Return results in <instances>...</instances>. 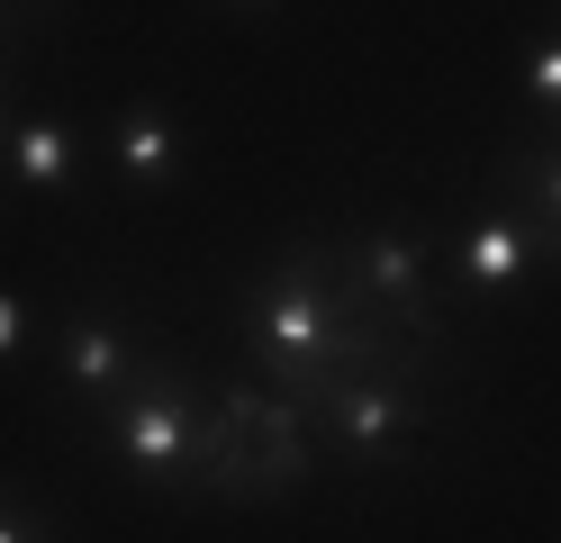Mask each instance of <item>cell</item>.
<instances>
[{"mask_svg":"<svg viewBox=\"0 0 561 543\" xmlns=\"http://www.w3.org/2000/svg\"><path fill=\"white\" fill-rule=\"evenodd\" d=\"M227 308H236L244 372L272 381V389H290L299 408H318L354 362H371L380 344H399L390 326L354 299V281H344L327 227H299V236H280L263 263H244L236 290H227Z\"/></svg>","mask_w":561,"mask_h":543,"instance_id":"obj_1","label":"cell"},{"mask_svg":"<svg viewBox=\"0 0 561 543\" xmlns=\"http://www.w3.org/2000/svg\"><path fill=\"white\" fill-rule=\"evenodd\" d=\"M444 381L453 362L416 353V344H380L371 362H354L318 408V453L363 489H399L416 462L435 453V426H444Z\"/></svg>","mask_w":561,"mask_h":543,"instance_id":"obj_2","label":"cell"},{"mask_svg":"<svg viewBox=\"0 0 561 543\" xmlns=\"http://www.w3.org/2000/svg\"><path fill=\"white\" fill-rule=\"evenodd\" d=\"M327 245H335V263H344V281H354V299L390 326L399 344H416V353H435V362H453L462 372V290L444 281V236H435V217H416V208H354L344 227H327Z\"/></svg>","mask_w":561,"mask_h":543,"instance_id":"obj_3","label":"cell"},{"mask_svg":"<svg viewBox=\"0 0 561 543\" xmlns=\"http://www.w3.org/2000/svg\"><path fill=\"white\" fill-rule=\"evenodd\" d=\"M208 408H218V381H208L182 344H154V353H146V372L127 381V398H110V408L82 426V444L110 462L118 480H136L146 498L182 507V498H199Z\"/></svg>","mask_w":561,"mask_h":543,"instance_id":"obj_4","label":"cell"},{"mask_svg":"<svg viewBox=\"0 0 561 543\" xmlns=\"http://www.w3.org/2000/svg\"><path fill=\"white\" fill-rule=\"evenodd\" d=\"M327 471L318 453V417L299 408L290 389H272L254 372L218 381V408H208V453H199V498L208 507H280L299 498Z\"/></svg>","mask_w":561,"mask_h":543,"instance_id":"obj_5","label":"cell"},{"mask_svg":"<svg viewBox=\"0 0 561 543\" xmlns=\"http://www.w3.org/2000/svg\"><path fill=\"white\" fill-rule=\"evenodd\" d=\"M154 344H163V336L118 299V290H82L73 308H55V317H46L37 362H46L55 408L73 417V434H82L100 408H110V398H127V381L146 372V353H154Z\"/></svg>","mask_w":561,"mask_h":543,"instance_id":"obj_6","label":"cell"},{"mask_svg":"<svg viewBox=\"0 0 561 543\" xmlns=\"http://www.w3.org/2000/svg\"><path fill=\"white\" fill-rule=\"evenodd\" d=\"M444 281L462 290V308H480V299H525V290L561 281V253H552V236H543L516 200L489 191L462 227L444 236Z\"/></svg>","mask_w":561,"mask_h":543,"instance_id":"obj_7","label":"cell"},{"mask_svg":"<svg viewBox=\"0 0 561 543\" xmlns=\"http://www.w3.org/2000/svg\"><path fill=\"white\" fill-rule=\"evenodd\" d=\"M91 172H100V145L73 109H19V127L0 136V191H19V200L82 208Z\"/></svg>","mask_w":561,"mask_h":543,"instance_id":"obj_8","label":"cell"},{"mask_svg":"<svg viewBox=\"0 0 561 543\" xmlns=\"http://www.w3.org/2000/svg\"><path fill=\"white\" fill-rule=\"evenodd\" d=\"M91 145H100V181H110L118 200H136V208L182 181V109H172L163 91L118 100L110 118L91 127Z\"/></svg>","mask_w":561,"mask_h":543,"instance_id":"obj_9","label":"cell"},{"mask_svg":"<svg viewBox=\"0 0 561 543\" xmlns=\"http://www.w3.org/2000/svg\"><path fill=\"white\" fill-rule=\"evenodd\" d=\"M489 191L516 200V208L552 236V253H561V127L516 118L499 145H489Z\"/></svg>","mask_w":561,"mask_h":543,"instance_id":"obj_10","label":"cell"},{"mask_svg":"<svg viewBox=\"0 0 561 543\" xmlns=\"http://www.w3.org/2000/svg\"><path fill=\"white\" fill-rule=\"evenodd\" d=\"M516 100H525V118H535V127H561V19H543L535 36H525Z\"/></svg>","mask_w":561,"mask_h":543,"instance_id":"obj_11","label":"cell"},{"mask_svg":"<svg viewBox=\"0 0 561 543\" xmlns=\"http://www.w3.org/2000/svg\"><path fill=\"white\" fill-rule=\"evenodd\" d=\"M0 543H73V525L55 517V498L19 471H0Z\"/></svg>","mask_w":561,"mask_h":543,"instance_id":"obj_12","label":"cell"},{"mask_svg":"<svg viewBox=\"0 0 561 543\" xmlns=\"http://www.w3.org/2000/svg\"><path fill=\"white\" fill-rule=\"evenodd\" d=\"M64 10H73V0H0V46L27 55V46H37V36H46Z\"/></svg>","mask_w":561,"mask_h":543,"instance_id":"obj_13","label":"cell"},{"mask_svg":"<svg viewBox=\"0 0 561 543\" xmlns=\"http://www.w3.org/2000/svg\"><path fill=\"white\" fill-rule=\"evenodd\" d=\"M37 344H46V326H37V308H27L19 290L0 281V362H27Z\"/></svg>","mask_w":561,"mask_h":543,"instance_id":"obj_14","label":"cell"},{"mask_svg":"<svg viewBox=\"0 0 561 543\" xmlns=\"http://www.w3.org/2000/svg\"><path fill=\"white\" fill-rule=\"evenodd\" d=\"M199 10H218V19H272L280 0H199Z\"/></svg>","mask_w":561,"mask_h":543,"instance_id":"obj_15","label":"cell"}]
</instances>
